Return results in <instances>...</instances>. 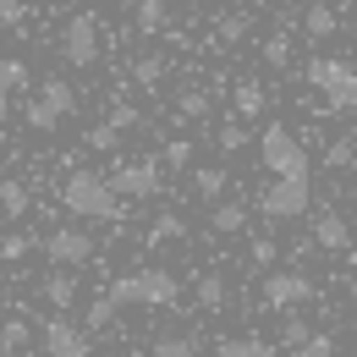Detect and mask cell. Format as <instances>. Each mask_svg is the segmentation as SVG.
I'll use <instances>...</instances> for the list:
<instances>
[{"instance_id":"obj_1","label":"cell","mask_w":357,"mask_h":357,"mask_svg":"<svg viewBox=\"0 0 357 357\" xmlns=\"http://www.w3.org/2000/svg\"><path fill=\"white\" fill-rule=\"evenodd\" d=\"M61 209L72 215V220H121V192H116V181L99 176V171H72V176L61 181Z\"/></svg>"},{"instance_id":"obj_2","label":"cell","mask_w":357,"mask_h":357,"mask_svg":"<svg viewBox=\"0 0 357 357\" xmlns=\"http://www.w3.org/2000/svg\"><path fill=\"white\" fill-rule=\"evenodd\" d=\"M105 291H110L121 308H171L181 286H176V275H171V269L149 264V269H127V275H116Z\"/></svg>"},{"instance_id":"obj_3","label":"cell","mask_w":357,"mask_h":357,"mask_svg":"<svg viewBox=\"0 0 357 357\" xmlns=\"http://www.w3.org/2000/svg\"><path fill=\"white\" fill-rule=\"evenodd\" d=\"M303 77L324 93V110H335V116L357 110V66H352V61H341V55H319V61H308Z\"/></svg>"},{"instance_id":"obj_4","label":"cell","mask_w":357,"mask_h":357,"mask_svg":"<svg viewBox=\"0 0 357 357\" xmlns=\"http://www.w3.org/2000/svg\"><path fill=\"white\" fill-rule=\"evenodd\" d=\"M259 160H264V171H275V176H308V149L297 143V132L291 127H264V137H259Z\"/></svg>"},{"instance_id":"obj_5","label":"cell","mask_w":357,"mask_h":357,"mask_svg":"<svg viewBox=\"0 0 357 357\" xmlns=\"http://www.w3.org/2000/svg\"><path fill=\"white\" fill-rule=\"evenodd\" d=\"M77 110V93H72V83L66 77H45V89L28 99V127L33 132H55L66 116Z\"/></svg>"},{"instance_id":"obj_6","label":"cell","mask_w":357,"mask_h":357,"mask_svg":"<svg viewBox=\"0 0 357 357\" xmlns=\"http://www.w3.org/2000/svg\"><path fill=\"white\" fill-rule=\"evenodd\" d=\"M308 204H313L308 176H275V187H264V198H259V215L264 220H297V215H308Z\"/></svg>"},{"instance_id":"obj_7","label":"cell","mask_w":357,"mask_h":357,"mask_svg":"<svg viewBox=\"0 0 357 357\" xmlns=\"http://www.w3.org/2000/svg\"><path fill=\"white\" fill-rule=\"evenodd\" d=\"M93 236L83 231V225H55V231H45V259L50 264H61V269H83L93 264Z\"/></svg>"},{"instance_id":"obj_8","label":"cell","mask_w":357,"mask_h":357,"mask_svg":"<svg viewBox=\"0 0 357 357\" xmlns=\"http://www.w3.org/2000/svg\"><path fill=\"white\" fill-rule=\"evenodd\" d=\"M61 55H66V66H93L99 61V17L93 11H77L61 28Z\"/></svg>"},{"instance_id":"obj_9","label":"cell","mask_w":357,"mask_h":357,"mask_svg":"<svg viewBox=\"0 0 357 357\" xmlns=\"http://www.w3.org/2000/svg\"><path fill=\"white\" fill-rule=\"evenodd\" d=\"M39 347H45V357H93V341L83 324H72V319H45V330H39Z\"/></svg>"},{"instance_id":"obj_10","label":"cell","mask_w":357,"mask_h":357,"mask_svg":"<svg viewBox=\"0 0 357 357\" xmlns=\"http://www.w3.org/2000/svg\"><path fill=\"white\" fill-rule=\"evenodd\" d=\"M110 181H116V192H121V198L143 204V198H154V192H160V160H121V165L110 171Z\"/></svg>"},{"instance_id":"obj_11","label":"cell","mask_w":357,"mask_h":357,"mask_svg":"<svg viewBox=\"0 0 357 357\" xmlns=\"http://www.w3.org/2000/svg\"><path fill=\"white\" fill-rule=\"evenodd\" d=\"M313 303V280L303 269H275L264 275V308H303Z\"/></svg>"},{"instance_id":"obj_12","label":"cell","mask_w":357,"mask_h":357,"mask_svg":"<svg viewBox=\"0 0 357 357\" xmlns=\"http://www.w3.org/2000/svg\"><path fill=\"white\" fill-rule=\"evenodd\" d=\"M313 248H324V253H347L352 248V231H347V220L335 209H319L313 215Z\"/></svg>"},{"instance_id":"obj_13","label":"cell","mask_w":357,"mask_h":357,"mask_svg":"<svg viewBox=\"0 0 357 357\" xmlns=\"http://www.w3.org/2000/svg\"><path fill=\"white\" fill-rule=\"evenodd\" d=\"M28 89V66L17 55H0V127L11 121V93Z\"/></svg>"},{"instance_id":"obj_14","label":"cell","mask_w":357,"mask_h":357,"mask_svg":"<svg viewBox=\"0 0 357 357\" xmlns=\"http://www.w3.org/2000/svg\"><path fill=\"white\" fill-rule=\"evenodd\" d=\"M39 291H45L50 308H61V313L77 303V280H72V269H55V275H45V280H39Z\"/></svg>"},{"instance_id":"obj_15","label":"cell","mask_w":357,"mask_h":357,"mask_svg":"<svg viewBox=\"0 0 357 357\" xmlns=\"http://www.w3.org/2000/svg\"><path fill=\"white\" fill-rule=\"evenodd\" d=\"M165 0H132V28L137 33H165Z\"/></svg>"},{"instance_id":"obj_16","label":"cell","mask_w":357,"mask_h":357,"mask_svg":"<svg viewBox=\"0 0 357 357\" xmlns=\"http://www.w3.org/2000/svg\"><path fill=\"white\" fill-rule=\"evenodd\" d=\"M242 225H248V204H242V198H225V204H215V231H220V236H236Z\"/></svg>"},{"instance_id":"obj_17","label":"cell","mask_w":357,"mask_h":357,"mask_svg":"<svg viewBox=\"0 0 357 357\" xmlns=\"http://www.w3.org/2000/svg\"><path fill=\"white\" fill-rule=\"evenodd\" d=\"M335 28H341V17H335L330 6H308V11H303V33H308V39H330Z\"/></svg>"},{"instance_id":"obj_18","label":"cell","mask_w":357,"mask_h":357,"mask_svg":"<svg viewBox=\"0 0 357 357\" xmlns=\"http://www.w3.org/2000/svg\"><path fill=\"white\" fill-rule=\"evenodd\" d=\"M220 357H269V341L264 335H225Z\"/></svg>"},{"instance_id":"obj_19","label":"cell","mask_w":357,"mask_h":357,"mask_svg":"<svg viewBox=\"0 0 357 357\" xmlns=\"http://www.w3.org/2000/svg\"><path fill=\"white\" fill-rule=\"evenodd\" d=\"M0 215H6V220L28 215V187H22V181H0Z\"/></svg>"},{"instance_id":"obj_20","label":"cell","mask_w":357,"mask_h":357,"mask_svg":"<svg viewBox=\"0 0 357 357\" xmlns=\"http://www.w3.org/2000/svg\"><path fill=\"white\" fill-rule=\"evenodd\" d=\"M192 187H198V198H220L225 187H231V176H225L220 165H204V171H192Z\"/></svg>"},{"instance_id":"obj_21","label":"cell","mask_w":357,"mask_h":357,"mask_svg":"<svg viewBox=\"0 0 357 357\" xmlns=\"http://www.w3.org/2000/svg\"><path fill=\"white\" fill-rule=\"evenodd\" d=\"M171 236H187V220H181V215H160V220L149 225V248H160V242H171Z\"/></svg>"},{"instance_id":"obj_22","label":"cell","mask_w":357,"mask_h":357,"mask_svg":"<svg viewBox=\"0 0 357 357\" xmlns=\"http://www.w3.org/2000/svg\"><path fill=\"white\" fill-rule=\"evenodd\" d=\"M22 347H28V324H22V319H6V324H0V352L17 357Z\"/></svg>"},{"instance_id":"obj_23","label":"cell","mask_w":357,"mask_h":357,"mask_svg":"<svg viewBox=\"0 0 357 357\" xmlns=\"http://www.w3.org/2000/svg\"><path fill=\"white\" fill-rule=\"evenodd\" d=\"M149 357H204V352H198V341H187V335H165V341H154Z\"/></svg>"},{"instance_id":"obj_24","label":"cell","mask_w":357,"mask_h":357,"mask_svg":"<svg viewBox=\"0 0 357 357\" xmlns=\"http://www.w3.org/2000/svg\"><path fill=\"white\" fill-rule=\"evenodd\" d=\"M176 110H181L176 121H198V116H209V93H204V89H187L176 99Z\"/></svg>"},{"instance_id":"obj_25","label":"cell","mask_w":357,"mask_h":357,"mask_svg":"<svg viewBox=\"0 0 357 357\" xmlns=\"http://www.w3.org/2000/svg\"><path fill=\"white\" fill-rule=\"evenodd\" d=\"M313 335H319V330H313L308 319H286V324H280V341H286L291 352H297V347H308Z\"/></svg>"},{"instance_id":"obj_26","label":"cell","mask_w":357,"mask_h":357,"mask_svg":"<svg viewBox=\"0 0 357 357\" xmlns=\"http://www.w3.org/2000/svg\"><path fill=\"white\" fill-rule=\"evenodd\" d=\"M116 137H121V127H116V121H99V127H89V137H83V143H89V149H99V154H110V149H116Z\"/></svg>"},{"instance_id":"obj_27","label":"cell","mask_w":357,"mask_h":357,"mask_svg":"<svg viewBox=\"0 0 357 357\" xmlns=\"http://www.w3.org/2000/svg\"><path fill=\"white\" fill-rule=\"evenodd\" d=\"M116 308H121V303H116L110 291H105V297H93V303H89V330H105V324L116 319Z\"/></svg>"},{"instance_id":"obj_28","label":"cell","mask_w":357,"mask_h":357,"mask_svg":"<svg viewBox=\"0 0 357 357\" xmlns=\"http://www.w3.org/2000/svg\"><path fill=\"white\" fill-rule=\"evenodd\" d=\"M225 303V280L220 275H204V280H198V308H220Z\"/></svg>"},{"instance_id":"obj_29","label":"cell","mask_w":357,"mask_h":357,"mask_svg":"<svg viewBox=\"0 0 357 357\" xmlns=\"http://www.w3.org/2000/svg\"><path fill=\"white\" fill-rule=\"evenodd\" d=\"M259 110H264V89L259 83H242L236 89V116H259Z\"/></svg>"},{"instance_id":"obj_30","label":"cell","mask_w":357,"mask_h":357,"mask_svg":"<svg viewBox=\"0 0 357 357\" xmlns=\"http://www.w3.org/2000/svg\"><path fill=\"white\" fill-rule=\"evenodd\" d=\"M28 248H33V236H22V231H11V236H0V259H6V264H17V259H28Z\"/></svg>"},{"instance_id":"obj_31","label":"cell","mask_w":357,"mask_h":357,"mask_svg":"<svg viewBox=\"0 0 357 357\" xmlns=\"http://www.w3.org/2000/svg\"><path fill=\"white\" fill-rule=\"evenodd\" d=\"M160 72H165V61H160V55H143V61H132V77L143 83V89H154V83H160Z\"/></svg>"},{"instance_id":"obj_32","label":"cell","mask_w":357,"mask_h":357,"mask_svg":"<svg viewBox=\"0 0 357 357\" xmlns=\"http://www.w3.org/2000/svg\"><path fill=\"white\" fill-rule=\"evenodd\" d=\"M242 33H248V17H242V11H231V17H220V28H215V39H220V45H236Z\"/></svg>"},{"instance_id":"obj_33","label":"cell","mask_w":357,"mask_h":357,"mask_svg":"<svg viewBox=\"0 0 357 357\" xmlns=\"http://www.w3.org/2000/svg\"><path fill=\"white\" fill-rule=\"evenodd\" d=\"M215 143H220L225 154H236V149H242V143H248V127H242V121H225L220 132H215Z\"/></svg>"},{"instance_id":"obj_34","label":"cell","mask_w":357,"mask_h":357,"mask_svg":"<svg viewBox=\"0 0 357 357\" xmlns=\"http://www.w3.org/2000/svg\"><path fill=\"white\" fill-rule=\"evenodd\" d=\"M160 160H165V165H176V171H181V165H192V143H187V137H171Z\"/></svg>"},{"instance_id":"obj_35","label":"cell","mask_w":357,"mask_h":357,"mask_svg":"<svg viewBox=\"0 0 357 357\" xmlns=\"http://www.w3.org/2000/svg\"><path fill=\"white\" fill-rule=\"evenodd\" d=\"M264 61L269 66H286V61H291V33H275V39L264 45Z\"/></svg>"},{"instance_id":"obj_36","label":"cell","mask_w":357,"mask_h":357,"mask_svg":"<svg viewBox=\"0 0 357 357\" xmlns=\"http://www.w3.org/2000/svg\"><path fill=\"white\" fill-rule=\"evenodd\" d=\"M352 160H357V149L347 143V137H335V143L324 149V165H335V171H341V165H352Z\"/></svg>"},{"instance_id":"obj_37","label":"cell","mask_w":357,"mask_h":357,"mask_svg":"<svg viewBox=\"0 0 357 357\" xmlns=\"http://www.w3.org/2000/svg\"><path fill=\"white\" fill-rule=\"evenodd\" d=\"M291 357H335V341H330V335H313L308 347H297Z\"/></svg>"},{"instance_id":"obj_38","label":"cell","mask_w":357,"mask_h":357,"mask_svg":"<svg viewBox=\"0 0 357 357\" xmlns=\"http://www.w3.org/2000/svg\"><path fill=\"white\" fill-rule=\"evenodd\" d=\"M275 253H280V248H275L269 236H259V242H253V264H259V269H269V264H275Z\"/></svg>"},{"instance_id":"obj_39","label":"cell","mask_w":357,"mask_h":357,"mask_svg":"<svg viewBox=\"0 0 357 357\" xmlns=\"http://www.w3.org/2000/svg\"><path fill=\"white\" fill-rule=\"evenodd\" d=\"M0 28H22V0H0Z\"/></svg>"},{"instance_id":"obj_40","label":"cell","mask_w":357,"mask_h":357,"mask_svg":"<svg viewBox=\"0 0 357 357\" xmlns=\"http://www.w3.org/2000/svg\"><path fill=\"white\" fill-rule=\"evenodd\" d=\"M110 121H116V127L127 132V127H132V121H137V110H127V105H116V110H110Z\"/></svg>"},{"instance_id":"obj_41","label":"cell","mask_w":357,"mask_h":357,"mask_svg":"<svg viewBox=\"0 0 357 357\" xmlns=\"http://www.w3.org/2000/svg\"><path fill=\"white\" fill-rule=\"evenodd\" d=\"M347 291H352V303H357V275H352V286H347Z\"/></svg>"},{"instance_id":"obj_42","label":"cell","mask_w":357,"mask_h":357,"mask_svg":"<svg viewBox=\"0 0 357 357\" xmlns=\"http://www.w3.org/2000/svg\"><path fill=\"white\" fill-rule=\"evenodd\" d=\"M308 6H330V0H308Z\"/></svg>"},{"instance_id":"obj_43","label":"cell","mask_w":357,"mask_h":357,"mask_svg":"<svg viewBox=\"0 0 357 357\" xmlns=\"http://www.w3.org/2000/svg\"><path fill=\"white\" fill-rule=\"evenodd\" d=\"M215 6H236V0H215Z\"/></svg>"},{"instance_id":"obj_44","label":"cell","mask_w":357,"mask_h":357,"mask_svg":"<svg viewBox=\"0 0 357 357\" xmlns=\"http://www.w3.org/2000/svg\"><path fill=\"white\" fill-rule=\"evenodd\" d=\"M17 357H22V352H17Z\"/></svg>"}]
</instances>
